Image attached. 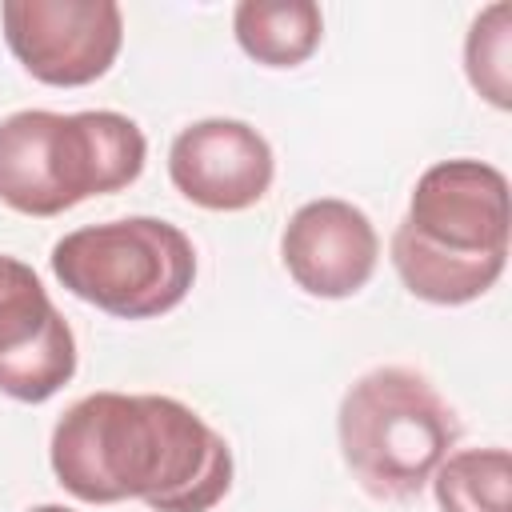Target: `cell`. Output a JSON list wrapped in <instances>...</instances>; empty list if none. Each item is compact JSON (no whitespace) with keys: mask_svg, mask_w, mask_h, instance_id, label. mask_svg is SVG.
<instances>
[{"mask_svg":"<svg viewBox=\"0 0 512 512\" xmlns=\"http://www.w3.org/2000/svg\"><path fill=\"white\" fill-rule=\"evenodd\" d=\"M52 472L84 504L144 500L152 512H208L232 488V448L172 396L92 392L52 428Z\"/></svg>","mask_w":512,"mask_h":512,"instance_id":"cell-1","label":"cell"},{"mask_svg":"<svg viewBox=\"0 0 512 512\" xmlns=\"http://www.w3.org/2000/svg\"><path fill=\"white\" fill-rule=\"evenodd\" d=\"M508 180L484 160H440L416 188L408 216L392 232L400 284L428 304H468L484 296L508 260Z\"/></svg>","mask_w":512,"mask_h":512,"instance_id":"cell-2","label":"cell"},{"mask_svg":"<svg viewBox=\"0 0 512 512\" xmlns=\"http://www.w3.org/2000/svg\"><path fill=\"white\" fill-rule=\"evenodd\" d=\"M148 140L120 112L24 108L0 120V204L20 216H60L88 196L128 188Z\"/></svg>","mask_w":512,"mask_h":512,"instance_id":"cell-3","label":"cell"},{"mask_svg":"<svg viewBox=\"0 0 512 512\" xmlns=\"http://www.w3.org/2000/svg\"><path fill=\"white\" fill-rule=\"evenodd\" d=\"M336 432L364 492L412 500L460 440V420L416 368L384 364L344 392Z\"/></svg>","mask_w":512,"mask_h":512,"instance_id":"cell-4","label":"cell"},{"mask_svg":"<svg viewBox=\"0 0 512 512\" xmlns=\"http://www.w3.org/2000/svg\"><path fill=\"white\" fill-rule=\"evenodd\" d=\"M56 280L84 304L120 320L172 312L196 280L192 240L156 216L88 224L52 244Z\"/></svg>","mask_w":512,"mask_h":512,"instance_id":"cell-5","label":"cell"},{"mask_svg":"<svg viewBox=\"0 0 512 512\" xmlns=\"http://www.w3.org/2000/svg\"><path fill=\"white\" fill-rule=\"evenodd\" d=\"M0 20L24 72L52 88L100 80L124 44V16L112 0H4Z\"/></svg>","mask_w":512,"mask_h":512,"instance_id":"cell-6","label":"cell"},{"mask_svg":"<svg viewBox=\"0 0 512 512\" xmlns=\"http://www.w3.org/2000/svg\"><path fill=\"white\" fill-rule=\"evenodd\" d=\"M76 376V336L40 276L0 252V392L44 404Z\"/></svg>","mask_w":512,"mask_h":512,"instance_id":"cell-7","label":"cell"},{"mask_svg":"<svg viewBox=\"0 0 512 512\" xmlns=\"http://www.w3.org/2000/svg\"><path fill=\"white\" fill-rule=\"evenodd\" d=\"M168 176L184 200L208 212H244L272 188L276 160L252 124L212 116L176 132L168 148Z\"/></svg>","mask_w":512,"mask_h":512,"instance_id":"cell-8","label":"cell"},{"mask_svg":"<svg viewBox=\"0 0 512 512\" xmlns=\"http://www.w3.org/2000/svg\"><path fill=\"white\" fill-rule=\"evenodd\" d=\"M380 256V236L372 220L336 196L308 200L292 212L280 236V260L296 288L320 300H344L360 292Z\"/></svg>","mask_w":512,"mask_h":512,"instance_id":"cell-9","label":"cell"},{"mask_svg":"<svg viewBox=\"0 0 512 512\" xmlns=\"http://www.w3.org/2000/svg\"><path fill=\"white\" fill-rule=\"evenodd\" d=\"M232 32L256 64L296 68L320 48L324 16L312 0H244L232 12Z\"/></svg>","mask_w":512,"mask_h":512,"instance_id":"cell-10","label":"cell"},{"mask_svg":"<svg viewBox=\"0 0 512 512\" xmlns=\"http://www.w3.org/2000/svg\"><path fill=\"white\" fill-rule=\"evenodd\" d=\"M440 512H512V456L504 448L448 452L432 472Z\"/></svg>","mask_w":512,"mask_h":512,"instance_id":"cell-11","label":"cell"},{"mask_svg":"<svg viewBox=\"0 0 512 512\" xmlns=\"http://www.w3.org/2000/svg\"><path fill=\"white\" fill-rule=\"evenodd\" d=\"M512 4H488L464 40V72L472 88L496 104L512 108Z\"/></svg>","mask_w":512,"mask_h":512,"instance_id":"cell-12","label":"cell"},{"mask_svg":"<svg viewBox=\"0 0 512 512\" xmlns=\"http://www.w3.org/2000/svg\"><path fill=\"white\" fill-rule=\"evenodd\" d=\"M28 512H72V508H64V504H40V508H28Z\"/></svg>","mask_w":512,"mask_h":512,"instance_id":"cell-13","label":"cell"}]
</instances>
